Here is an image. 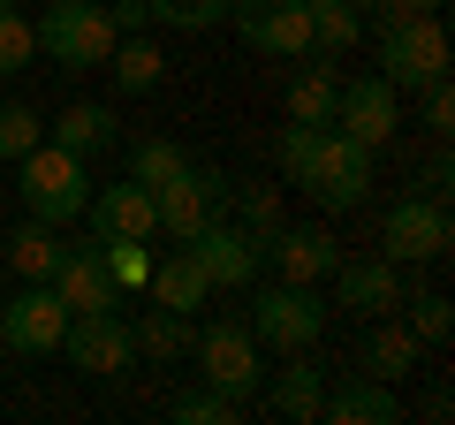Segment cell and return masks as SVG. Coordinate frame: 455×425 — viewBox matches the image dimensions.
<instances>
[{"label": "cell", "instance_id": "cell-37", "mask_svg": "<svg viewBox=\"0 0 455 425\" xmlns=\"http://www.w3.org/2000/svg\"><path fill=\"white\" fill-rule=\"evenodd\" d=\"M418 92H425V107H418V115H425V130H433V137H448V122H455V84H448V76H433V84H418Z\"/></svg>", "mask_w": 455, "mask_h": 425}, {"label": "cell", "instance_id": "cell-22", "mask_svg": "<svg viewBox=\"0 0 455 425\" xmlns=\"http://www.w3.org/2000/svg\"><path fill=\"white\" fill-rule=\"evenodd\" d=\"M107 68H114V92H130V99H145V92H160V76H167V61H160V46H152L145 31H130V38H114V53H107Z\"/></svg>", "mask_w": 455, "mask_h": 425}, {"label": "cell", "instance_id": "cell-28", "mask_svg": "<svg viewBox=\"0 0 455 425\" xmlns=\"http://www.w3.org/2000/svg\"><path fill=\"white\" fill-rule=\"evenodd\" d=\"M403 311H410L403 327L418 334L425 349H440V342H448V334H455V304H448V296H440V289H418V296L403 289Z\"/></svg>", "mask_w": 455, "mask_h": 425}, {"label": "cell", "instance_id": "cell-1", "mask_svg": "<svg viewBox=\"0 0 455 425\" xmlns=\"http://www.w3.org/2000/svg\"><path fill=\"white\" fill-rule=\"evenodd\" d=\"M23 205H31V221H46V229H68V221H84V197H92V175H84V152H61L53 137H38L31 152H23Z\"/></svg>", "mask_w": 455, "mask_h": 425}, {"label": "cell", "instance_id": "cell-44", "mask_svg": "<svg viewBox=\"0 0 455 425\" xmlns=\"http://www.w3.org/2000/svg\"><path fill=\"white\" fill-rule=\"evenodd\" d=\"M304 8H326V0H304Z\"/></svg>", "mask_w": 455, "mask_h": 425}, {"label": "cell", "instance_id": "cell-15", "mask_svg": "<svg viewBox=\"0 0 455 425\" xmlns=\"http://www.w3.org/2000/svg\"><path fill=\"white\" fill-rule=\"evenodd\" d=\"M326 281H334V304L357 311V319L403 311V266H395V259H349V251H341V266Z\"/></svg>", "mask_w": 455, "mask_h": 425}, {"label": "cell", "instance_id": "cell-32", "mask_svg": "<svg viewBox=\"0 0 455 425\" xmlns=\"http://www.w3.org/2000/svg\"><path fill=\"white\" fill-rule=\"evenodd\" d=\"M38 61V31L23 8H0V76H23Z\"/></svg>", "mask_w": 455, "mask_h": 425}, {"label": "cell", "instance_id": "cell-19", "mask_svg": "<svg viewBox=\"0 0 455 425\" xmlns=\"http://www.w3.org/2000/svg\"><path fill=\"white\" fill-rule=\"evenodd\" d=\"M418 357H425V342L395 319V311H379L372 327H364V342H357V373H372V380H387V388H403L410 373H418Z\"/></svg>", "mask_w": 455, "mask_h": 425}, {"label": "cell", "instance_id": "cell-10", "mask_svg": "<svg viewBox=\"0 0 455 425\" xmlns=\"http://www.w3.org/2000/svg\"><path fill=\"white\" fill-rule=\"evenodd\" d=\"M259 266H281V281H311L319 289L326 274L341 266V244H334V229H319V221H274V229L259 236Z\"/></svg>", "mask_w": 455, "mask_h": 425}, {"label": "cell", "instance_id": "cell-21", "mask_svg": "<svg viewBox=\"0 0 455 425\" xmlns=\"http://www.w3.org/2000/svg\"><path fill=\"white\" fill-rule=\"evenodd\" d=\"M145 289L160 296L167 311H197V304L212 296V281H205V266L190 259V244H182V251H167V259H152V281H145Z\"/></svg>", "mask_w": 455, "mask_h": 425}, {"label": "cell", "instance_id": "cell-12", "mask_svg": "<svg viewBox=\"0 0 455 425\" xmlns=\"http://www.w3.org/2000/svg\"><path fill=\"white\" fill-rule=\"evenodd\" d=\"M197 373H205V388H220V395H235L243 403L251 388H259V334L251 327H228V319H212V327H197Z\"/></svg>", "mask_w": 455, "mask_h": 425}, {"label": "cell", "instance_id": "cell-38", "mask_svg": "<svg viewBox=\"0 0 455 425\" xmlns=\"http://www.w3.org/2000/svg\"><path fill=\"white\" fill-rule=\"evenodd\" d=\"M107 16H114V31L130 38V31H145V23H152V8H145V0H107Z\"/></svg>", "mask_w": 455, "mask_h": 425}, {"label": "cell", "instance_id": "cell-41", "mask_svg": "<svg viewBox=\"0 0 455 425\" xmlns=\"http://www.w3.org/2000/svg\"><path fill=\"white\" fill-rule=\"evenodd\" d=\"M425 418H433V425H448V418H455V395H448V380H440V388L425 395Z\"/></svg>", "mask_w": 455, "mask_h": 425}, {"label": "cell", "instance_id": "cell-24", "mask_svg": "<svg viewBox=\"0 0 455 425\" xmlns=\"http://www.w3.org/2000/svg\"><path fill=\"white\" fill-rule=\"evenodd\" d=\"M130 334H137V357H160V365H175L182 349L197 342V327H190V311H167V304H160V311H145V319H137Z\"/></svg>", "mask_w": 455, "mask_h": 425}, {"label": "cell", "instance_id": "cell-39", "mask_svg": "<svg viewBox=\"0 0 455 425\" xmlns=\"http://www.w3.org/2000/svg\"><path fill=\"white\" fill-rule=\"evenodd\" d=\"M425 197H448V137H440V152L425 160Z\"/></svg>", "mask_w": 455, "mask_h": 425}, {"label": "cell", "instance_id": "cell-40", "mask_svg": "<svg viewBox=\"0 0 455 425\" xmlns=\"http://www.w3.org/2000/svg\"><path fill=\"white\" fill-rule=\"evenodd\" d=\"M349 8H357V16H364V8H372L379 23H395V16H418V8H410V0H349Z\"/></svg>", "mask_w": 455, "mask_h": 425}, {"label": "cell", "instance_id": "cell-43", "mask_svg": "<svg viewBox=\"0 0 455 425\" xmlns=\"http://www.w3.org/2000/svg\"><path fill=\"white\" fill-rule=\"evenodd\" d=\"M0 8H23V0H0Z\"/></svg>", "mask_w": 455, "mask_h": 425}, {"label": "cell", "instance_id": "cell-26", "mask_svg": "<svg viewBox=\"0 0 455 425\" xmlns=\"http://www.w3.org/2000/svg\"><path fill=\"white\" fill-rule=\"evenodd\" d=\"M61 229H46V221H31V229L8 236V266H16L23 281H53V266H61Z\"/></svg>", "mask_w": 455, "mask_h": 425}, {"label": "cell", "instance_id": "cell-16", "mask_svg": "<svg viewBox=\"0 0 455 425\" xmlns=\"http://www.w3.org/2000/svg\"><path fill=\"white\" fill-rule=\"evenodd\" d=\"M53 296H61L68 311H122V289H114L107 274V244H68L61 266H53Z\"/></svg>", "mask_w": 455, "mask_h": 425}, {"label": "cell", "instance_id": "cell-29", "mask_svg": "<svg viewBox=\"0 0 455 425\" xmlns=\"http://www.w3.org/2000/svg\"><path fill=\"white\" fill-rule=\"evenodd\" d=\"M182 167H190V152H182L175 137H145V145L130 152V175L145 182V190H160V182H175Z\"/></svg>", "mask_w": 455, "mask_h": 425}, {"label": "cell", "instance_id": "cell-4", "mask_svg": "<svg viewBox=\"0 0 455 425\" xmlns=\"http://www.w3.org/2000/svg\"><path fill=\"white\" fill-rule=\"evenodd\" d=\"M31 31H38V53H53L61 68H107L114 38H122L99 0H53L46 23H31Z\"/></svg>", "mask_w": 455, "mask_h": 425}, {"label": "cell", "instance_id": "cell-5", "mask_svg": "<svg viewBox=\"0 0 455 425\" xmlns=\"http://www.w3.org/2000/svg\"><path fill=\"white\" fill-rule=\"evenodd\" d=\"M251 334H259V349H319V334H326V304H319V289L311 281H274V289L251 304Z\"/></svg>", "mask_w": 455, "mask_h": 425}, {"label": "cell", "instance_id": "cell-42", "mask_svg": "<svg viewBox=\"0 0 455 425\" xmlns=\"http://www.w3.org/2000/svg\"><path fill=\"white\" fill-rule=\"evenodd\" d=\"M410 8H418V16H440V8H448V0H410Z\"/></svg>", "mask_w": 455, "mask_h": 425}, {"label": "cell", "instance_id": "cell-7", "mask_svg": "<svg viewBox=\"0 0 455 425\" xmlns=\"http://www.w3.org/2000/svg\"><path fill=\"white\" fill-rule=\"evenodd\" d=\"M61 357L76 365L84 380H130L137 373V334L122 311H68Z\"/></svg>", "mask_w": 455, "mask_h": 425}, {"label": "cell", "instance_id": "cell-20", "mask_svg": "<svg viewBox=\"0 0 455 425\" xmlns=\"http://www.w3.org/2000/svg\"><path fill=\"white\" fill-rule=\"evenodd\" d=\"M319 395H326V365H311V349H289V365H281V373H274V388H266L274 418L311 425V418H319Z\"/></svg>", "mask_w": 455, "mask_h": 425}, {"label": "cell", "instance_id": "cell-25", "mask_svg": "<svg viewBox=\"0 0 455 425\" xmlns=\"http://www.w3.org/2000/svg\"><path fill=\"white\" fill-rule=\"evenodd\" d=\"M46 137H53L61 152H99V145L114 137V115L99 107V99H76V107H61V115H53Z\"/></svg>", "mask_w": 455, "mask_h": 425}, {"label": "cell", "instance_id": "cell-33", "mask_svg": "<svg viewBox=\"0 0 455 425\" xmlns=\"http://www.w3.org/2000/svg\"><path fill=\"white\" fill-rule=\"evenodd\" d=\"M235 395H220V388H197V395H175V403H167V418L175 425H235Z\"/></svg>", "mask_w": 455, "mask_h": 425}, {"label": "cell", "instance_id": "cell-27", "mask_svg": "<svg viewBox=\"0 0 455 425\" xmlns=\"http://www.w3.org/2000/svg\"><path fill=\"white\" fill-rule=\"evenodd\" d=\"M357 38H364V16L349 8V0H326V8H311V53H319V61H341Z\"/></svg>", "mask_w": 455, "mask_h": 425}, {"label": "cell", "instance_id": "cell-13", "mask_svg": "<svg viewBox=\"0 0 455 425\" xmlns=\"http://www.w3.org/2000/svg\"><path fill=\"white\" fill-rule=\"evenodd\" d=\"M68 334V304L53 296V281H23V296L0 311V342L16 357H53Z\"/></svg>", "mask_w": 455, "mask_h": 425}, {"label": "cell", "instance_id": "cell-9", "mask_svg": "<svg viewBox=\"0 0 455 425\" xmlns=\"http://www.w3.org/2000/svg\"><path fill=\"white\" fill-rule=\"evenodd\" d=\"M228 23H235V38H243L251 53L311 61V8H304V0H235Z\"/></svg>", "mask_w": 455, "mask_h": 425}, {"label": "cell", "instance_id": "cell-34", "mask_svg": "<svg viewBox=\"0 0 455 425\" xmlns=\"http://www.w3.org/2000/svg\"><path fill=\"white\" fill-rule=\"evenodd\" d=\"M38 137H46V122H38L23 99H0V160H23Z\"/></svg>", "mask_w": 455, "mask_h": 425}, {"label": "cell", "instance_id": "cell-2", "mask_svg": "<svg viewBox=\"0 0 455 425\" xmlns=\"http://www.w3.org/2000/svg\"><path fill=\"white\" fill-rule=\"evenodd\" d=\"M372 145H357L349 130H319V152H311V167L296 175V190L311 197L319 212H357L364 197H372Z\"/></svg>", "mask_w": 455, "mask_h": 425}, {"label": "cell", "instance_id": "cell-30", "mask_svg": "<svg viewBox=\"0 0 455 425\" xmlns=\"http://www.w3.org/2000/svg\"><path fill=\"white\" fill-rule=\"evenodd\" d=\"M99 244H107V274H114L122 296L152 281V244H137V236H99Z\"/></svg>", "mask_w": 455, "mask_h": 425}, {"label": "cell", "instance_id": "cell-11", "mask_svg": "<svg viewBox=\"0 0 455 425\" xmlns=\"http://www.w3.org/2000/svg\"><path fill=\"white\" fill-rule=\"evenodd\" d=\"M334 130H349L357 145H372V152L395 145V130H403V92H395L379 68L372 76H349L334 92Z\"/></svg>", "mask_w": 455, "mask_h": 425}, {"label": "cell", "instance_id": "cell-8", "mask_svg": "<svg viewBox=\"0 0 455 425\" xmlns=\"http://www.w3.org/2000/svg\"><path fill=\"white\" fill-rule=\"evenodd\" d=\"M152 205H160V229L175 236V244H190L205 221H220V212L235 205V182H228L220 167H197V160H190L175 182H160V190H152Z\"/></svg>", "mask_w": 455, "mask_h": 425}, {"label": "cell", "instance_id": "cell-31", "mask_svg": "<svg viewBox=\"0 0 455 425\" xmlns=\"http://www.w3.org/2000/svg\"><path fill=\"white\" fill-rule=\"evenodd\" d=\"M152 23H167V31H212V23H228V8L235 0H145Z\"/></svg>", "mask_w": 455, "mask_h": 425}, {"label": "cell", "instance_id": "cell-3", "mask_svg": "<svg viewBox=\"0 0 455 425\" xmlns=\"http://www.w3.org/2000/svg\"><path fill=\"white\" fill-rule=\"evenodd\" d=\"M455 251V221H448V197H395L379 212V259L395 266H433Z\"/></svg>", "mask_w": 455, "mask_h": 425}, {"label": "cell", "instance_id": "cell-18", "mask_svg": "<svg viewBox=\"0 0 455 425\" xmlns=\"http://www.w3.org/2000/svg\"><path fill=\"white\" fill-rule=\"evenodd\" d=\"M84 221H92V236H137V244H152L160 236V205H152L145 182H107V190L84 197Z\"/></svg>", "mask_w": 455, "mask_h": 425}, {"label": "cell", "instance_id": "cell-17", "mask_svg": "<svg viewBox=\"0 0 455 425\" xmlns=\"http://www.w3.org/2000/svg\"><path fill=\"white\" fill-rule=\"evenodd\" d=\"M319 418H326V425H403V418H410V403L387 388V380L349 373V380H334V388L319 395Z\"/></svg>", "mask_w": 455, "mask_h": 425}, {"label": "cell", "instance_id": "cell-35", "mask_svg": "<svg viewBox=\"0 0 455 425\" xmlns=\"http://www.w3.org/2000/svg\"><path fill=\"white\" fill-rule=\"evenodd\" d=\"M228 212H243V229L266 236L281 221V190H266V182H235V205H228Z\"/></svg>", "mask_w": 455, "mask_h": 425}, {"label": "cell", "instance_id": "cell-14", "mask_svg": "<svg viewBox=\"0 0 455 425\" xmlns=\"http://www.w3.org/2000/svg\"><path fill=\"white\" fill-rule=\"evenodd\" d=\"M190 259L205 266L212 289H251V281H259V236L220 212V221H205V229L190 236Z\"/></svg>", "mask_w": 455, "mask_h": 425}, {"label": "cell", "instance_id": "cell-23", "mask_svg": "<svg viewBox=\"0 0 455 425\" xmlns=\"http://www.w3.org/2000/svg\"><path fill=\"white\" fill-rule=\"evenodd\" d=\"M334 92H341L334 61H319V53H311V68L289 84V122H311V130H334Z\"/></svg>", "mask_w": 455, "mask_h": 425}, {"label": "cell", "instance_id": "cell-6", "mask_svg": "<svg viewBox=\"0 0 455 425\" xmlns=\"http://www.w3.org/2000/svg\"><path fill=\"white\" fill-rule=\"evenodd\" d=\"M379 76H387L395 92H418V84L448 76V31H440V16L379 23Z\"/></svg>", "mask_w": 455, "mask_h": 425}, {"label": "cell", "instance_id": "cell-36", "mask_svg": "<svg viewBox=\"0 0 455 425\" xmlns=\"http://www.w3.org/2000/svg\"><path fill=\"white\" fill-rule=\"evenodd\" d=\"M311 152H319V130H311V122H289V130H281V145H274V160H281V175H304L311 167Z\"/></svg>", "mask_w": 455, "mask_h": 425}]
</instances>
